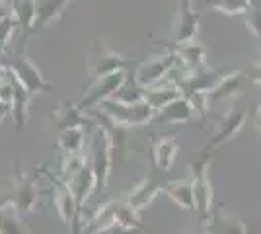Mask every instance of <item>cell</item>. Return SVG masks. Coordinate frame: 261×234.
I'll return each instance as SVG.
<instances>
[{
    "mask_svg": "<svg viewBox=\"0 0 261 234\" xmlns=\"http://www.w3.org/2000/svg\"><path fill=\"white\" fill-rule=\"evenodd\" d=\"M174 53L177 55L179 63L184 65L187 72H193L197 68L207 67V49H205V45H201L197 39L175 45Z\"/></svg>",
    "mask_w": 261,
    "mask_h": 234,
    "instance_id": "ac0fdd59",
    "label": "cell"
},
{
    "mask_svg": "<svg viewBox=\"0 0 261 234\" xmlns=\"http://www.w3.org/2000/svg\"><path fill=\"white\" fill-rule=\"evenodd\" d=\"M53 181H55V190H53L55 207H57V211L61 215V219L65 221V224L70 226V224L80 217V213H78V209H76V201L72 197L68 186L65 184V179L53 178Z\"/></svg>",
    "mask_w": 261,
    "mask_h": 234,
    "instance_id": "2e32d148",
    "label": "cell"
},
{
    "mask_svg": "<svg viewBox=\"0 0 261 234\" xmlns=\"http://www.w3.org/2000/svg\"><path fill=\"white\" fill-rule=\"evenodd\" d=\"M205 232L207 234H248V226L236 213L228 209L211 211L205 219Z\"/></svg>",
    "mask_w": 261,
    "mask_h": 234,
    "instance_id": "7c38bea8",
    "label": "cell"
},
{
    "mask_svg": "<svg viewBox=\"0 0 261 234\" xmlns=\"http://www.w3.org/2000/svg\"><path fill=\"white\" fill-rule=\"evenodd\" d=\"M12 101H10V113H12V119L16 123L18 129H22L23 125L28 123V112H30V94L28 90L23 88L22 84L12 76Z\"/></svg>",
    "mask_w": 261,
    "mask_h": 234,
    "instance_id": "7402d4cb",
    "label": "cell"
},
{
    "mask_svg": "<svg viewBox=\"0 0 261 234\" xmlns=\"http://www.w3.org/2000/svg\"><path fill=\"white\" fill-rule=\"evenodd\" d=\"M246 16V25L248 30L251 32L253 37H259L261 34V28H259V6H250L248 10L244 12Z\"/></svg>",
    "mask_w": 261,
    "mask_h": 234,
    "instance_id": "f546056e",
    "label": "cell"
},
{
    "mask_svg": "<svg viewBox=\"0 0 261 234\" xmlns=\"http://www.w3.org/2000/svg\"><path fill=\"white\" fill-rule=\"evenodd\" d=\"M0 234H30L22 215L6 203H0Z\"/></svg>",
    "mask_w": 261,
    "mask_h": 234,
    "instance_id": "cb8c5ba5",
    "label": "cell"
},
{
    "mask_svg": "<svg viewBox=\"0 0 261 234\" xmlns=\"http://www.w3.org/2000/svg\"><path fill=\"white\" fill-rule=\"evenodd\" d=\"M199 22H201V16L199 12L193 8L191 0H179L177 2V18L174 23V43H187V41H193L199 35Z\"/></svg>",
    "mask_w": 261,
    "mask_h": 234,
    "instance_id": "9c48e42d",
    "label": "cell"
},
{
    "mask_svg": "<svg viewBox=\"0 0 261 234\" xmlns=\"http://www.w3.org/2000/svg\"><path fill=\"white\" fill-rule=\"evenodd\" d=\"M208 150L189 168L191 178V191H193V211L199 213V217L205 221L213 211V186L208 179Z\"/></svg>",
    "mask_w": 261,
    "mask_h": 234,
    "instance_id": "3957f363",
    "label": "cell"
},
{
    "mask_svg": "<svg viewBox=\"0 0 261 234\" xmlns=\"http://www.w3.org/2000/svg\"><path fill=\"white\" fill-rule=\"evenodd\" d=\"M37 199H39V190H37L35 181L32 178H28L20 170V166H16L10 190H8V193L2 195L0 203L12 205L20 215H28V213H32L35 209Z\"/></svg>",
    "mask_w": 261,
    "mask_h": 234,
    "instance_id": "277c9868",
    "label": "cell"
},
{
    "mask_svg": "<svg viewBox=\"0 0 261 234\" xmlns=\"http://www.w3.org/2000/svg\"><path fill=\"white\" fill-rule=\"evenodd\" d=\"M175 63H177V55L174 51L144 61L135 72V84L141 88H150L154 84H160L168 78V72L172 70Z\"/></svg>",
    "mask_w": 261,
    "mask_h": 234,
    "instance_id": "52a82bcc",
    "label": "cell"
},
{
    "mask_svg": "<svg viewBox=\"0 0 261 234\" xmlns=\"http://www.w3.org/2000/svg\"><path fill=\"white\" fill-rule=\"evenodd\" d=\"M6 74H8V68L4 67V65H0V80L6 76Z\"/></svg>",
    "mask_w": 261,
    "mask_h": 234,
    "instance_id": "d6a6232c",
    "label": "cell"
},
{
    "mask_svg": "<svg viewBox=\"0 0 261 234\" xmlns=\"http://www.w3.org/2000/svg\"><path fill=\"white\" fill-rule=\"evenodd\" d=\"M72 0H33L35 4V20H33V32L45 30L47 25L55 23L63 18L68 10Z\"/></svg>",
    "mask_w": 261,
    "mask_h": 234,
    "instance_id": "5bb4252c",
    "label": "cell"
},
{
    "mask_svg": "<svg viewBox=\"0 0 261 234\" xmlns=\"http://www.w3.org/2000/svg\"><path fill=\"white\" fill-rule=\"evenodd\" d=\"M12 18L18 22V28L28 37L33 32V20H35V4L33 0H10Z\"/></svg>",
    "mask_w": 261,
    "mask_h": 234,
    "instance_id": "d4e9b609",
    "label": "cell"
},
{
    "mask_svg": "<svg viewBox=\"0 0 261 234\" xmlns=\"http://www.w3.org/2000/svg\"><path fill=\"white\" fill-rule=\"evenodd\" d=\"M127 78H129V74H127L125 68L115 70V72H109V74H106V76L96 78L94 84L90 86V90L82 96V100H80V103H78V108L86 112V110H92L94 106H99L103 100L113 98V94L127 82Z\"/></svg>",
    "mask_w": 261,
    "mask_h": 234,
    "instance_id": "5b68a950",
    "label": "cell"
},
{
    "mask_svg": "<svg viewBox=\"0 0 261 234\" xmlns=\"http://www.w3.org/2000/svg\"><path fill=\"white\" fill-rule=\"evenodd\" d=\"M179 152V141L166 137V139H158L152 146V160L158 170L162 172H170L174 168V160Z\"/></svg>",
    "mask_w": 261,
    "mask_h": 234,
    "instance_id": "ffe728a7",
    "label": "cell"
},
{
    "mask_svg": "<svg viewBox=\"0 0 261 234\" xmlns=\"http://www.w3.org/2000/svg\"><path fill=\"white\" fill-rule=\"evenodd\" d=\"M130 63V59L119 55L115 51H109L106 47H99L98 43L94 45V51L88 57V74L94 78L106 76L109 72H115L125 68Z\"/></svg>",
    "mask_w": 261,
    "mask_h": 234,
    "instance_id": "30bf717a",
    "label": "cell"
},
{
    "mask_svg": "<svg viewBox=\"0 0 261 234\" xmlns=\"http://www.w3.org/2000/svg\"><path fill=\"white\" fill-rule=\"evenodd\" d=\"M6 68H8V72H10L12 76L16 78L23 88L28 90L30 96L49 90V82L43 78L39 67H37L35 63H32L28 57H23V55L10 57Z\"/></svg>",
    "mask_w": 261,
    "mask_h": 234,
    "instance_id": "8992f818",
    "label": "cell"
},
{
    "mask_svg": "<svg viewBox=\"0 0 261 234\" xmlns=\"http://www.w3.org/2000/svg\"><path fill=\"white\" fill-rule=\"evenodd\" d=\"M99 112L103 113L111 123L130 129L141 127L152 121L154 110L146 101H135V103H123L117 100H103L99 103Z\"/></svg>",
    "mask_w": 261,
    "mask_h": 234,
    "instance_id": "7a4b0ae2",
    "label": "cell"
},
{
    "mask_svg": "<svg viewBox=\"0 0 261 234\" xmlns=\"http://www.w3.org/2000/svg\"><path fill=\"white\" fill-rule=\"evenodd\" d=\"M12 16V8H10V0H0V22L10 18Z\"/></svg>",
    "mask_w": 261,
    "mask_h": 234,
    "instance_id": "4dcf8cb0",
    "label": "cell"
},
{
    "mask_svg": "<svg viewBox=\"0 0 261 234\" xmlns=\"http://www.w3.org/2000/svg\"><path fill=\"white\" fill-rule=\"evenodd\" d=\"M246 119H248V112L246 110H242V108H230L228 112L218 119L217 127H215V133H213L211 141L207 143V150H213V148H217V146L232 141L244 129Z\"/></svg>",
    "mask_w": 261,
    "mask_h": 234,
    "instance_id": "ba28073f",
    "label": "cell"
},
{
    "mask_svg": "<svg viewBox=\"0 0 261 234\" xmlns=\"http://www.w3.org/2000/svg\"><path fill=\"white\" fill-rule=\"evenodd\" d=\"M162 191L174 201L175 205L184 207L187 211H193V191H191V178H181L162 186Z\"/></svg>",
    "mask_w": 261,
    "mask_h": 234,
    "instance_id": "603a6c76",
    "label": "cell"
},
{
    "mask_svg": "<svg viewBox=\"0 0 261 234\" xmlns=\"http://www.w3.org/2000/svg\"><path fill=\"white\" fill-rule=\"evenodd\" d=\"M16 30H18V22L12 16L0 22V53H6V47L10 43V37Z\"/></svg>",
    "mask_w": 261,
    "mask_h": 234,
    "instance_id": "f1b7e54d",
    "label": "cell"
},
{
    "mask_svg": "<svg viewBox=\"0 0 261 234\" xmlns=\"http://www.w3.org/2000/svg\"><path fill=\"white\" fill-rule=\"evenodd\" d=\"M10 113V106H6V103H0V123L4 121V117Z\"/></svg>",
    "mask_w": 261,
    "mask_h": 234,
    "instance_id": "1f68e13d",
    "label": "cell"
},
{
    "mask_svg": "<svg viewBox=\"0 0 261 234\" xmlns=\"http://www.w3.org/2000/svg\"><path fill=\"white\" fill-rule=\"evenodd\" d=\"M59 148L63 150V156L82 154V148H84V129H66V131H61Z\"/></svg>",
    "mask_w": 261,
    "mask_h": 234,
    "instance_id": "484cf974",
    "label": "cell"
},
{
    "mask_svg": "<svg viewBox=\"0 0 261 234\" xmlns=\"http://www.w3.org/2000/svg\"><path fill=\"white\" fill-rule=\"evenodd\" d=\"M208 6L226 16H238L250 8V2L248 0H208Z\"/></svg>",
    "mask_w": 261,
    "mask_h": 234,
    "instance_id": "4316f807",
    "label": "cell"
},
{
    "mask_svg": "<svg viewBox=\"0 0 261 234\" xmlns=\"http://www.w3.org/2000/svg\"><path fill=\"white\" fill-rule=\"evenodd\" d=\"M51 121L57 127V131H66V129H86L90 125V119L86 117L84 110L78 108V103L72 100H61L59 108L51 115Z\"/></svg>",
    "mask_w": 261,
    "mask_h": 234,
    "instance_id": "4fadbf2b",
    "label": "cell"
},
{
    "mask_svg": "<svg viewBox=\"0 0 261 234\" xmlns=\"http://www.w3.org/2000/svg\"><path fill=\"white\" fill-rule=\"evenodd\" d=\"M111 152H113V135L108 127L99 125L94 129L88 143V164L96 178V190L108 188V178L111 172Z\"/></svg>",
    "mask_w": 261,
    "mask_h": 234,
    "instance_id": "6da1fadb",
    "label": "cell"
},
{
    "mask_svg": "<svg viewBox=\"0 0 261 234\" xmlns=\"http://www.w3.org/2000/svg\"><path fill=\"white\" fill-rule=\"evenodd\" d=\"M65 184L68 186V190L72 193V197L76 201V209L78 213L82 211V207L86 205V201L90 199L92 191L96 190V178H94V172L88 164V160L78 168L74 174H70L65 179Z\"/></svg>",
    "mask_w": 261,
    "mask_h": 234,
    "instance_id": "8fae6325",
    "label": "cell"
},
{
    "mask_svg": "<svg viewBox=\"0 0 261 234\" xmlns=\"http://www.w3.org/2000/svg\"><path fill=\"white\" fill-rule=\"evenodd\" d=\"M195 117V112L191 108L189 100L185 96L175 98L174 101L166 103L164 108L154 112L152 121L156 123H189Z\"/></svg>",
    "mask_w": 261,
    "mask_h": 234,
    "instance_id": "9a60e30c",
    "label": "cell"
},
{
    "mask_svg": "<svg viewBox=\"0 0 261 234\" xmlns=\"http://www.w3.org/2000/svg\"><path fill=\"white\" fill-rule=\"evenodd\" d=\"M111 100H117V101H123V103H135V101H142V88L141 86H137L135 82L133 84H123L115 94H113V98Z\"/></svg>",
    "mask_w": 261,
    "mask_h": 234,
    "instance_id": "83f0119b",
    "label": "cell"
},
{
    "mask_svg": "<svg viewBox=\"0 0 261 234\" xmlns=\"http://www.w3.org/2000/svg\"><path fill=\"white\" fill-rule=\"evenodd\" d=\"M205 234H207V232H205Z\"/></svg>",
    "mask_w": 261,
    "mask_h": 234,
    "instance_id": "836d02e7",
    "label": "cell"
},
{
    "mask_svg": "<svg viewBox=\"0 0 261 234\" xmlns=\"http://www.w3.org/2000/svg\"><path fill=\"white\" fill-rule=\"evenodd\" d=\"M160 191H162V186L156 184V179L144 178L139 186H135V190H130L125 203L129 205L133 211L139 213L141 209H144L146 205H150L154 201V197H156Z\"/></svg>",
    "mask_w": 261,
    "mask_h": 234,
    "instance_id": "d6986e66",
    "label": "cell"
},
{
    "mask_svg": "<svg viewBox=\"0 0 261 234\" xmlns=\"http://www.w3.org/2000/svg\"><path fill=\"white\" fill-rule=\"evenodd\" d=\"M242 80H244V74L240 70H234V72H228V74H222L220 80L215 84V88L207 92L208 101H218V100H226V98H234L242 92Z\"/></svg>",
    "mask_w": 261,
    "mask_h": 234,
    "instance_id": "44dd1931",
    "label": "cell"
},
{
    "mask_svg": "<svg viewBox=\"0 0 261 234\" xmlns=\"http://www.w3.org/2000/svg\"><path fill=\"white\" fill-rule=\"evenodd\" d=\"M179 96H184L179 86L174 84V82H168V80H164L160 84H154L150 88H142V101H146L154 112L164 108L166 103L174 101Z\"/></svg>",
    "mask_w": 261,
    "mask_h": 234,
    "instance_id": "e0dca14e",
    "label": "cell"
}]
</instances>
